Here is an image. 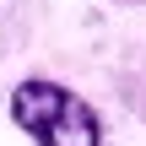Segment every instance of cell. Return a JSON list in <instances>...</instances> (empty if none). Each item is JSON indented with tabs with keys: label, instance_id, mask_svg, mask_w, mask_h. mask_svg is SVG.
Returning <instances> with one entry per match:
<instances>
[{
	"label": "cell",
	"instance_id": "obj_1",
	"mask_svg": "<svg viewBox=\"0 0 146 146\" xmlns=\"http://www.w3.org/2000/svg\"><path fill=\"white\" fill-rule=\"evenodd\" d=\"M65 98H70V87H60V81H38V76H33V81H22V87L11 92V119L38 141V135L54 125V114L65 108Z\"/></svg>",
	"mask_w": 146,
	"mask_h": 146
},
{
	"label": "cell",
	"instance_id": "obj_3",
	"mask_svg": "<svg viewBox=\"0 0 146 146\" xmlns=\"http://www.w3.org/2000/svg\"><path fill=\"white\" fill-rule=\"evenodd\" d=\"M130 5H141V0H130Z\"/></svg>",
	"mask_w": 146,
	"mask_h": 146
},
{
	"label": "cell",
	"instance_id": "obj_2",
	"mask_svg": "<svg viewBox=\"0 0 146 146\" xmlns=\"http://www.w3.org/2000/svg\"><path fill=\"white\" fill-rule=\"evenodd\" d=\"M38 146H103V125H98L92 103L70 92V98H65V108L54 114V125L38 135Z\"/></svg>",
	"mask_w": 146,
	"mask_h": 146
}]
</instances>
